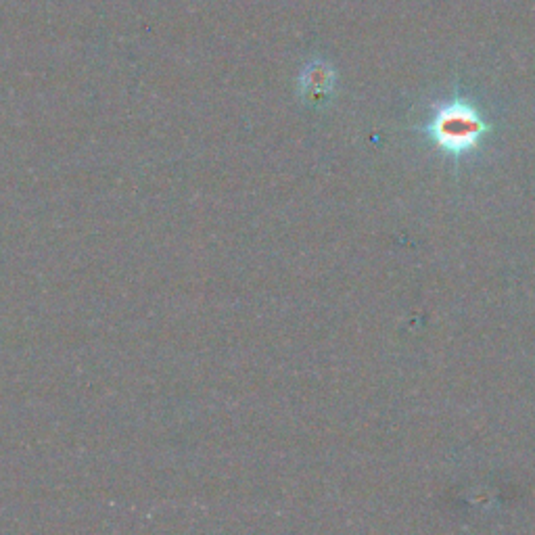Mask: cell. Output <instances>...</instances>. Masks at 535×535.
<instances>
[{
    "label": "cell",
    "instance_id": "6da1fadb",
    "mask_svg": "<svg viewBox=\"0 0 535 535\" xmlns=\"http://www.w3.org/2000/svg\"><path fill=\"white\" fill-rule=\"evenodd\" d=\"M485 132L479 115L467 105H452L441 111L431 124V134L441 149L464 153L473 149Z\"/></svg>",
    "mask_w": 535,
    "mask_h": 535
}]
</instances>
